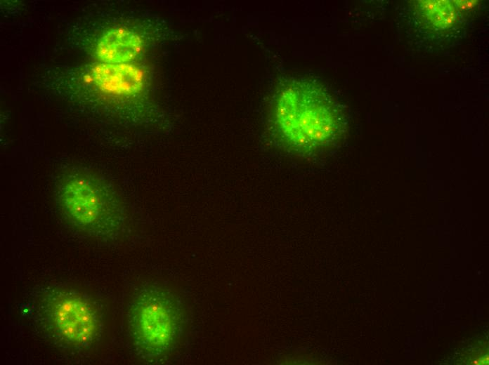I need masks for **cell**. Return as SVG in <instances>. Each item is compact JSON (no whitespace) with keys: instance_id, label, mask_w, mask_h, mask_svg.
Here are the masks:
<instances>
[{"instance_id":"5b68a950","label":"cell","mask_w":489,"mask_h":365,"mask_svg":"<svg viewBox=\"0 0 489 365\" xmlns=\"http://www.w3.org/2000/svg\"><path fill=\"white\" fill-rule=\"evenodd\" d=\"M84 80L101 93L117 97L133 96L145 85L143 69L133 63L100 62L91 65L84 73Z\"/></svg>"},{"instance_id":"7a4b0ae2","label":"cell","mask_w":489,"mask_h":365,"mask_svg":"<svg viewBox=\"0 0 489 365\" xmlns=\"http://www.w3.org/2000/svg\"><path fill=\"white\" fill-rule=\"evenodd\" d=\"M129 324L133 344L148 360H158L172 352L183 328V314L176 295L157 286L141 289L129 309Z\"/></svg>"},{"instance_id":"277c9868","label":"cell","mask_w":489,"mask_h":365,"mask_svg":"<svg viewBox=\"0 0 489 365\" xmlns=\"http://www.w3.org/2000/svg\"><path fill=\"white\" fill-rule=\"evenodd\" d=\"M50 328L67 345L81 347L96 339L100 328L96 308L85 296L70 289H56L44 300Z\"/></svg>"},{"instance_id":"8992f818","label":"cell","mask_w":489,"mask_h":365,"mask_svg":"<svg viewBox=\"0 0 489 365\" xmlns=\"http://www.w3.org/2000/svg\"><path fill=\"white\" fill-rule=\"evenodd\" d=\"M144 42L136 32L117 27L105 32L96 46V55L100 62L133 63L142 53Z\"/></svg>"},{"instance_id":"6da1fadb","label":"cell","mask_w":489,"mask_h":365,"mask_svg":"<svg viewBox=\"0 0 489 365\" xmlns=\"http://www.w3.org/2000/svg\"><path fill=\"white\" fill-rule=\"evenodd\" d=\"M270 123L276 139L294 154L313 156L337 143L346 119L341 105L320 84L291 78L273 98Z\"/></svg>"},{"instance_id":"52a82bcc","label":"cell","mask_w":489,"mask_h":365,"mask_svg":"<svg viewBox=\"0 0 489 365\" xmlns=\"http://www.w3.org/2000/svg\"><path fill=\"white\" fill-rule=\"evenodd\" d=\"M419 9L425 19L439 29L450 27L456 21L457 7L450 1H420Z\"/></svg>"},{"instance_id":"3957f363","label":"cell","mask_w":489,"mask_h":365,"mask_svg":"<svg viewBox=\"0 0 489 365\" xmlns=\"http://www.w3.org/2000/svg\"><path fill=\"white\" fill-rule=\"evenodd\" d=\"M58 194L65 215L82 231L100 234L112 227L117 216L115 204L97 176L83 171L68 172L60 181Z\"/></svg>"}]
</instances>
